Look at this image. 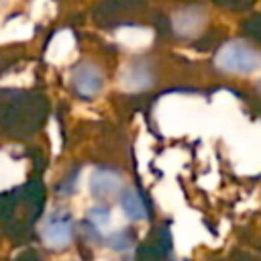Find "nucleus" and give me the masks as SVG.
I'll return each mask as SVG.
<instances>
[{
  "label": "nucleus",
  "mask_w": 261,
  "mask_h": 261,
  "mask_svg": "<svg viewBox=\"0 0 261 261\" xmlns=\"http://www.w3.org/2000/svg\"><path fill=\"white\" fill-rule=\"evenodd\" d=\"M47 112L41 96L31 92H2L0 94V124L10 135H29L39 128Z\"/></svg>",
  "instance_id": "nucleus-1"
},
{
  "label": "nucleus",
  "mask_w": 261,
  "mask_h": 261,
  "mask_svg": "<svg viewBox=\"0 0 261 261\" xmlns=\"http://www.w3.org/2000/svg\"><path fill=\"white\" fill-rule=\"evenodd\" d=\"M218 67L224 69V71H239V73H249V71H255L259 65H261V55L251 49L249 45L245 43H226L218 57Z\"/></svg>",
  "instance_id": "nucleus-2"
},
{
  "label": "nucleus",
  "mask_w": 261,
  "mask_h": 261,
  "mask_svg": "<svg viewBox=\"0 0 261 261\" xmlns=\"http://www.w3.org/2000/svg\"><path fill=\"white\" fill-rule=\"evenodd\" d=\"M41 232H43V241L49 243L51 247H63L71 241V218L67 214L57 212L51 218H47Z\"/></svg>",
  "instance_id": "nucleus-3"
},
{
  "label": "nucleus",
  "mask_w": 261,
  "mask_h": 261,
  "mask_svg": "<svg viewBox=\"0 0 261 261\" xmlns=\"http://www.w3.org/2000/svg\"><path fill=\"white\" fill-rule=\"evenodd\" d=\"M73 88L80 96H86V98L96 96L102 88V71L92 63L80 65L73 71Z\"/></svg>",
  "instance_id": "nucleus-4"
},
{
  "label": "nucleus",
  "mask_w": 261,
  "mask_h": 261,
  "mask_svg": "<svg viewBox=\"0 0 261 261\" xmlns=\"http://www.w3.org/2000/svg\"><path fill=\"white\" fill-rule=\"evenodd\" d=\"M90 190L98 198H108L120 190V175L112 169H98L90 177Z\"/></svg>",
  "instance_id": "nucleus-5"
},
{
  "label": "nucleus",
  "mask_w": 261,
  "mask_h": 261,
  "mask_svg": "<svg viewBox=\"0 0 261 261\" xmlns=\"http://www.w3.org/2000/svg\"><path fill=\"white\" fill-rule=\"evenodd\" d=\"M120 206L130 220H145L149 216L147 202L135 188H124V192L120 196Z\"/></svg>",
  "instance_id": "nucleus-6"
},
{
  "label": "nucleus",
  "mask_w": 261,
  "mask_h": 261,
  "mask_svg": "<svg viewBox=\"0 0 261 261\" xmlns=\"http://www.w3.org/2000/svg\"><path fill=\"white\" fill-rule=\"evenodd\" d=\"M88 222L94 226V228H102L110 222V208L108 206H94L88 214Z\"/></svg>",
  "instance_id": "nucleus-7"
},
{
  "label": "nucleus",
  "mask_w": 261,
  "mask_h": 261,
  "mask_svg": "<svg viewBox=\"0 0 261 261\" xmlns=\"http://www.w3.org/2000/svg\"><path fill=\"white\" fill-rule=\"evenodd\" d=\"M130 243H133V232H130V230H120V232H116V234H112V237L108 239V245H110L112 249H116V251L128 249Z\"/></svg>",
  "instance_id": "nucleus-8"
},
{
  "label": "nucleus",
  "mask_w": 261,
  "mask_h": 261,
  "mask_svg": "<svg viewBox=\"0 0 261 261\" xmlns=\"http://www.w3.org/2000/svg\"><path fill=\"white\" fill-rule=\"evenodd\" d=\"M247 31H249L255 39H259V41H261V16L251 18V20L247 22Z\"/></svg>",
  "instance_id": "nucleus-9"
},
{
  "label": "nucleus",
  "mask_w": 261,
  "mask_h": 261,
  "mask_svg": "<svg viewBox=\"0 0 261 261\" xmlns=\"http://www.w3.org/2000/svg\"><path fill=\"white\" fill-rule=\"evenodd\" d=\"M16 261H39V257L35 253H27V255H20Z\"/></svg>",
  "instance_id": "nucleus-10"
},
{
  "label": "nucleus",
  "mask_w": 261,
  "mask_h": 261,
  "mask_svg": "<svg viewBox=\"0 0 261 261\" xmlns=\"http://www.w3.org/2000/svg\"><path fill=\"white\" fill-rule=\"evenodd\" d=\"M216 2H220V4H241L245 0H216Z\"/></svg>",
  "instance_id": "nucleus-11"
}]
</instances>
